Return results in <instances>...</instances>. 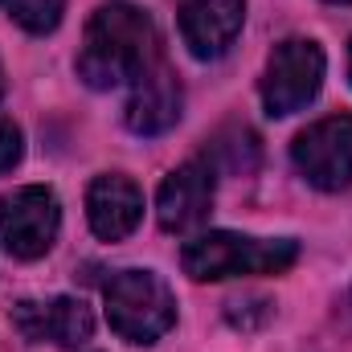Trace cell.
<instances>
[{
	"instance_id": "6da1fadb",
	"label": "cell",
	"mask_w": 352,
	"mask_h": 352,
	"mask_svg": "<svg viewBox=\"0 0 352 352\" xmlns=\"http://www.w3.org/2000/svg\"><path fill=\"white\" fill-rule=\"evenodd\" d=\"M164 58L156 21L131 0H107L94 8L78 50V78L90 90H115L140 82Z\"/></svg>"
},
{
	"instance_id": "7a4b0ae2",
	"label": "cell",
	"mask_w": 352,
	"mask_h": 352,
	"mask_svg": "<svg viewBox=\"0 0 352 352\" xmlns=\"http://www.w3.org/2000/svg\"><path fill=\"white\" fill-rule=\"evenodd\" d=\"M299 258L295 238H250L234 230H209L180 250V266L197 283L246 278V274H283Z\"/></svg>"
},
{
	"instance_id": "3957f363",
	"label": "cell",
	"mask_w": 352,
	"mask_h": 352,
	"mask_svg": "<svg viewBox=\"0 0 352 352\" xmlns=\"http://www.w3.org/2000/svg\"><path fill=\"white\" fill-rule=\"evenodd\" d=\"M107 324L127 344H156L176 324V299L156 270H115L102 287Z\"/></svg>"
},
{
	"instance_id": "277c9868",
	"label": "cell",
	"mask_w": 352,
	"mask_h": 352,
	"mask_svg": "<svg viewBox=\"0 0 352 352\" xmlns=\"http://www.w3.org/2000/svg\"><path fill=\"white\" fill-rule=\"evenodd\" d=\"M324 70H328V58H324L320 41H311V37L278 41L270 62H266V74H263L266 115L287 119V115L303 111L320 94V87H324Z\"/></svg>"
},
{
	"instance_id": "5b68a950",
	"label": "cell",
	"mask_w": 352,
	"mask_h": 352,
	"mask_svg": "<svg viewBox=\"0 0 352 352\" xmlns=\"http://www.w3.org/2000/svg\"><path fill=\"white\" fill-rule=\"evenodd\" d=\"M62 230V205L50 184H21L0 197V238L12 258H41L50 254Z\"/></svg>"
},
{
	"instance_id": "8992f818",
	"label": "cell",
	"mask_w": 352,
	"mask_h": 352,
	"mask_svg": "<svg viewBox=\"0 0 352 352\" xmlns=\"http://www.w3.org/2000/svg\"><path fill=\"white\" fill-rule=\"evenodd\" d=\"M291 164L320 192H340L352 184V115H328L303 127L291 144Z\"/></svg>"
},
{
	"instance_id": "52a82bcc",
	"label": "cell",
	"mask_w": 352,
	"mask_h": 352,
	"mask_svg": "<svg viewBox=\"0 0 352 352\" xmlns=\"http://www.w3.org/2000/svg\"><path fill=\"white\" fill-rule=\"evenodd\" d=\"M176 21L188 54L201 62H213L230 54V45L238 41L246 25V0H180Z\"/></svg>"
},
{
	"instance_id": "ba28073f",
	"label": "cell",
	"mask_w": 352,
	"mask_h": 352,
	"mask_svg": "<svg viewBox=\"0 0 352 352\" xmlns=\"http://www.w3.org/2000/svg\"><path fill=\"white\" fill-rule=\"evenodd\" d=\"M213 209V168L205 160H184L180 168L164 176L156 192V217L168 234L197 230Z\"/></svg>"
},
{
	"instance_id": "9c48e42d",
	"label": "cell",
	"mask_w": 352,
	"mask_h": 352,
	"mask_svg": "<svg viewBox=\"0 0 352 352\" xmlns=\"http://www.w3.org/2000/svg\"><path fill=\"white\" fill-rule=\"evenodd\" d=\"M12 324L25 340H50L58 349H78L87 344L90 332H94V316L82 299H70V295H58V299H25L12 307Z\"/></svg>"
},
{
	"instance_id": "30bf717a",
	"label": "cell",
	"mask_w": 352,
	"mask_h": 352,
	"mask_svg": "<svg viewBox=\"0 0 352 352\" xmlns=\"http://www.w3.org/2000/svg\"><path fill=\"white\" fill-rule=\"evenodd\" d=\"M87 221L102 242H123L144 221V192L131 176L102 173L87 188Z\"/></svg>"
},
{
	"instance_id": "8fae6325",
	"label": "cell",
	"mask_w": 352,
	"mask_h": 352,
	"mask_svg": "<svg viewBox=\"0 0 352 352\" xmlns=\"http://www.w3.org/2000/svg\"><path fill=\"white\" fill-rule=\"evenodd\" d=\"M127 94V107H123V119L135 135H164L168 127H176L180 119V107H184V94L176 82V70L168 62H160L156 70H148L140 82H131Z\"/></svg>"
},
{
	"instance_id": "7c38bea8",
	"label": "cell",
	"mask_w": 352,
	"mask_h": 352,
	"mask_svg": "<svg viewBox=\"0 0 352 352\" xmlns=\"http://www.w3.org/2000/svg\"><path fill=\"white\" fill-rule=\"evenodd\" d=\"M0 8L25 29V33H54L62 12H66V0H0Z\"/></svg>"
},
{
	"instance_id": "4fadbf2b",
	"label": "cell",
	"mask_w": 352,
	"mask_h": 352,
	"mask_svg": "<svg viewBox=\"0 0 352 352\" xmlns=\"http://www.w3.org/2000/svg\"><path fill=\"white\" fill-rule=\"evenodd\" d=\"M21 156H25V135H21V127H16L12 119L0 115V173L16 168Z\"/></svg>"
},
{
	"instance_id": "5bb4252c",
	"label": "cell",
	"mask_w": 352,
	"mask_h": 352,
	"mask_svg": "<svg viewBox=\"0 0 352 352\" xmlns=\"http://www.w3.org/2000/svg\"><path fill=\"white\" fill-rule=\"evenodd\" d=\"M349 82H352V45H349Z\"/></svg>"
},
{
	"instance_id": "9a60e30c",
	"label": "cell",
	"mask_w": 352,
	"mask_h": 352,
	"mask_svg": "<svg viewBox=\"0 0 352 352\" xmlns=\"http://www.w3.org/2000/svg\"><path fill=\"white\" fill-rule=\"evenodd\" d=\"M328 4H352V0H328Z\"/></svg>"
},
{
	"instance_id": "2e32d148",
	"label": "cell",
	"mask_w": 352,
	"mask_h": 352,
	"mask_svg": "<svg viewBox=\"0 0 352 352\" xmlns=\"http://www.w3.org/2000/svg\"><path fill=\"white\" fill-rule=\"evenodd\" d=\"M0 94H4V70H0Z\"/></svg>"
}]
</instances>
